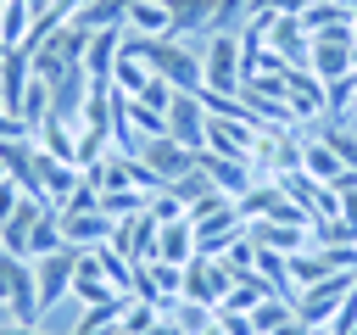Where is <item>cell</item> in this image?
I'll return each mask as SVG.
<instances>
[{"instance_id":"4316f807","label":"cell","mask_w":357,"mask_h":335,"mask_svg":"<svg viewBox=\"0 0 357 335\" xmlns=\"http://www.w3.org/2000/svg\"><path fill=\"white\" fill-rule=\"evenodd\" d=\"M145 207H151V195H145V190H134V184H128V190H106V195H100V212H106L112 223H117V218H134V212H145Z\"/></svg>"},{"instance_id":"8992f818","label":"cell","mask_w":357,"mask_h":335,"mask_svg":"<svg viewBox=\"0 0 357 335\" xmlns=\"http://www.w3.org/2000/svg\"><path fill=\"white\" fill-rule=\"evenodd\" d=\"M156 229H162V223H156V212L145 207V212H134V218H117L106 246H112L117 257H128V262H151V251H156Z\"/></svg>"},{"instance_id":"603a6c76","label":"cell","mask_w":357,"mask_h":335,"mask_svg":"<svg viewBox=\"0 0 357 335\" xmlns=\"http://www.w3.org/2000/svg\"><path fill=\"white\" fill-rule=\"evenodd\" d=\"M50 251H67V234H61V212H56V207L39 212L33 240H28V262H39V257H50Z\"/></svg>"},{"instance_id":"52a82bcc","label":"cell","mask_w":357,"mask_h":335,"mask_svg":"<svg viewBox=\"0 0 357 335\" xmlns=\"http://www.w3.org/2000/svg\"><path fill=\"white\" fill-rule=\"evenodd\" d=\"M73 268H78V251L67 246V251H50V257H39L33 262V279H39V307L50 313V307H61L67 296H73Z\"/></svg>"},{"instance_id":"ffe728a7","label":"cell","mask_w":357,"mask_h":335,"mask_svg":"<svg viewBox=\"0 0 357 335\" xmlns=\"http://www.w3.org/2000/svg\"><path fill=\"white\" fill-rule=\"evenodd\" d=\"M123 34H139V39H167V34H173V6H167V0H134V6H128Z\"/></svg>"},{"instance_id":"4dcf8cb0","label":"cell","mask_w":357,"mask_h":335,"mask_svg":"<svg viewBox=\"0 0 357 335\" xmlns=\"http://www.w3.org/2000/svg\"><path fill=\"white\" fill-rule=\"evenodd\" d=\"M22 201H28V190H22V184H17L11 173H6V179H0V223H6V218H11V212H17Z\"/></svg>"},{"instance_id":"4fadbf2b","label":"cell","mask_w":357,"mask_h":335,"mask_svg":"<svg viewBox=\"0 0 357 335\" xmlns=\"http://www.w3.org/2000/svg\"><path fill=\"white\" fill-rule=\"evenodd\" d=\"M61 234H67L73 251H95V246L112 240V218H106L100 207H95V212H61Z\"/></svg>"},{"instance_id":"d6986e66","label":"cell","mask_w":357,"mask_h":335,"mask_svg":"<svg viewBox=\"0 0 357 335\" xmlns=\"http://www.w3.org/2000/svg\"><path fill=\"white\" fill-rule=\"evenodd\" d=\"M151 257H162V262H178V268H184L190 257H201V251H195V223H190V212L156 229V251H151Z\"/></svg>"},{"instance_id":"5bb4252c","label":"cell","mask_w":357,"mask_h":335,"mask_svg":"<svg viewBox=\"0 0 357 335\" xmlns=\"http://www.w3.org/2000/svg\"><path fill=\"white\" fill-rule=\"evenodd\" d=\"M28 78H33V61H28V50H6V56H0V106H6L11 117L22 112ZM22 128H28V123H22Z\"/></svg>"},{"instance_id":"30bf717a","label":"cell","mask_w":357,"mask_h":335,"mask_svg":"<svg viewBox=\"0 0 357 335\" xmlns=\"http://www.w3.org/2000/svg\"><path fill=\"white\" fill-rule=\"evenodd\" d=\"M117 56H123V28H106V34H89V50H84V67H89V84L112 89V73H117Z\"/></svg>"},{"instance_id":"7402d4cb","label":"cell","mask_w":357,"mask_h":335,"mask_svg":"<svg viewBox=\"0 0 357 335\" xmlns=\"http://www.w3.org/2000/svg\"><path fill=\"white\" fill-rule=\"evenodd\" d=\"M123 307H128V290H123V296H112V302L84 307V318L73 324V335H112V329H123Z\"/></svg>"},{"instance_id":"6da1fadb","label":"cell","mask_w":357,"mask_h":335,"mask_svg":"<svg viewBox=\"0 0 357 335\" xmlns=\"http://www.w3.org/2000/svg\"><path fill=\"white\" fill-rule=\"evenodd\" d=\"M201 78H206V95L240 100V89H245V56H240V28H229V34H206V45H201Z\"/></svg>"},{"instance_id":"8fae6325","label":"cell","mask_w":357,"mask_h":335,"mask_svg":"<svg viewBox=\"0 0 357 335\" xmlns=\"http://www.w3.org/2000/svg\"><path fill=\"white\" fill-rule=\"evenodd\" d=\"M284 100L296 106L301 123H307V117H329V100H324V84L312 78V67H290V78H284Z\"/></svg>"},{"instance_id":"d6a6232c","label":"cell","mask_w":357,"mask_h":335,"mask_svg":"<svg viewBox=\"0 0 357 335\" xmlns=\"http://www.w3.org/2000/svg\"><path fill=\"white\" fill-rule=\"evenodd\" d=\"M0 335H45V329H39V324H11V318H6V324H0Z\"/></svg>"},{"instance_id":"836d02e7","label":"cell","mask_w":357,"mask_h":335,"mask_svg":"<svg viewBox=\"0 0 357 335\" xmlns=\"http://www.w3.org/2000/svg\"><path fill=\"white\" fill-rule=\"evenodd\" d=\"M201 335H223V324H218V313H212V324H206V329H201Z\"/></svg>"},{"instance_id":"cb8c5ba5","label":"cell","mask_w":357,"mask_h":335,"mask_svg":"<svg viewBox=\"0 0 357 335\" xmlns=\"http://www.w3.org/2000/svg\"><path fill=\"white\" fill-rule=\"evenodd\" d=\"M128 6H134V0H89V6L78 11V22H84L89 34H106V28H123V22H128Z\"/></svg>"},{"instance_id":"277c9868","label":"cell","mask_w":357,"mask_h":335,"mask_svg":"<svg viewBox=\"0 0 357 335\" xmlns=\"http://www.w3.org/2000/svg\"><path fill=\"white\" fill-rule=\"evenodd\" d=\"M206 123H212V112H206V100L201 95H190V89H173V100H167V134L184 145V151H206Z\"/></svg>"},{"instance_id":"3957f363","label":"cell","mask_w":357,"mask_h":335,"mask_svg":"<svg viewBox=\"0 0 357 335\" xmlns=\"http://www.w3.org/2000/svg\"><path fill=\"white\" fill-rule=\"evenodd\" d=\"M351 285H357V274H329V279L296 290L290 307H296V318H301L307 329H324V324H335V313H340V302L351 296Z\"/></svg>"},{"instance_id":"f546056e","label":"cell","mask_w":357,"mask_h":335,"mask_svg":"<svg viewBox=\"0 0 357 335\" xmlns=\"http://www.w3.org/2000/svg\"><path fill=\"white\" fill-rule=\"evenodd\" d=\"M156 318H162V302H139V296H128V307H123V329H128V335H151Z\"/></svg>"},{"instance_id":"1f68e13d","label":"cell","mask_w":357,"mask_h":335,"mask_svg":"<svg viewBox=\"0 0 357 335\" xmlns=\"http://www.w3.org/2000/svg\"><path fill=\"white\" fill-rule=\"evenodd\" d=\"M0 140H33V134L22 128V117H11V112L0 106Z\"/></svg>"},{"instance_id":"7a4b0ae2","label":"cell","mask_w":357,"mask_h":335,"mask_svg":"<svg viewBox=\"0 0 357 335\" xmlns=\"http://www.w3.org/2000/svg\"><path fill=\"white\" fill-rule=\"evenodd\" d=\"M0 307L11 324H39L45 307H39V279H33V262L28 257H6L0 251Z\"/></svg>"},{"instance_id":"83f0119b","label":"cell","mask_w":357,"mask_h":335,"mask_svg":"<svg viewBox=\"0 0 357 335\" xmlns=\"http://www.w3.org/2000/svg\"><path fill=\"white\" fill-rule=\"evenodd\" d=\"M17 117L28 123V134L50 117V84H45V78H28V95H22V112H17Z\"/></svg>"},{"instance_id":"ac0fdd59","label":"cell","mask_w":357,"mask_h":335,"mask_svg":"<svg viewBox=\"0 0 357 335\" xmlns=\"http://www.w3.org/2000/svg\"><path fill=\"white\" fill-rule=\"evenodd\" d=\"M245 234L262 246V251H307L312 246V229L307 223H245Z\"/></svg>"},{"instance_id":"7c38bea8","label":"cell","mask_w":357,"mask_h":335,"mask_svg":"<svg viewBox=\"0 0 357 335\" xmlns=\"http://www.w3.org/2000/svg\"><path fill=\"white\" fill-rule=\"evenodd\" d=\"M301 173H307V179H318V184H335V179H340V173H351V168L335 156V145H329L324 134H307V128H301Z\"/></svg>"},{"instance_id":"d4e9b609","label":"cell","mask_w":357,"mask_h":335,"mask_svg":"<svg viewBox=\"0 0 357 335\" xmlns=\"http://www.w3.org/2000/svg\"><path fill=\"white\" fill-rule=\"evenodd\" d=\"M290 318H296V307H290L284 296H262V302L251 307V329H257V335H279Z\"/></svg>"},{"instance_id":"e575fe53","label":"cell","mask_w":357,"mask_h":335,"mask_svg":"<svg viewBox=\"0 0 357 335\" xmlns=\"http://www.w3.org/2000/svg\"><path fill=\"white\" fill-rule=\"evenodd\" d=\"M112 335H128V329H112Z\"/></svg>"},{"instance_id":"f1b7e54d","label":"cell","mask_w":357,"mask_h":335,"mask_svg":"<svg viewBox=\"0 0 357 335\" xmlns=\"http://www.w3.org/2000/svg\"><path fill=\"white\" fill-rule=\"evenodd\" d=\"M324 100H329V117H351V112H357V73L329 78V84H324Z\"/></svg>"},{"instance_id":"8d00e7d4","label":"cell","mask_w":357,"mask_h":335,"mask_svg":"<svg viewBox=\"0 0 357 335\" xmlns=\"http://www.w3.org/2000/svg\"><path fill=\"white\" fill-rule=\"evenodd\" d=\"M351 290H357V285H351Z\"/></svg>"},{"instance_id":"ba28073f","label":"cell","mask_w":357,"mask_h":335,"mask_svg":"<svg viewBox=\"0 0 357 335\" xmlns=\"http://www.w3.org/2000/svg\"><path fill=\"white\" fill-rule=\"evenodd\" d=\"M139 162H145V168L162 179V190H167L173 179H184V173L195 168V151H184L173 134H156V140H145V145H139Z\"/></svg>"},{"instance_id":"5b68a950","label":"cell","mask_w":357,"mask_h":335,"mask_svg":"<svg viewBox=\"0 0 357 335\" xmlns=\"http://www.w3.org/2000/svg\"><path fill=\"white\" fill-rule=\"evenodd\" d=\"M229 285H234V274H229L218 257H190V262H184V285H178V296H184V302H201V307H223Z\"/></svg>"},{"instance_id":"9a60e30c","label":"cell","mask_w":357,"mask_h":335,"mask_svg":"<svg viewBox=\"0 0 357 335\" xmlns=\"http://www.w3.org/2000/svg\"><path fill=\"white\" fill-rule=\"evenodd\" d=\"M33 17H39L33 0H6V6H0V56H6V50H28Z\"/></svg>"},{"instance_id":"2e32d148","label":"cell","mask_w":357,"mask_h":335,"mask_svg":"<svg viewBox=\"0 0 357 335\" xmlns=\"http://www.w3.org/2000/svg\"><path fill=\"white\" fill-rule=\"evenodd\" d=\"M33 145H39L45 156L78 168V123H67V117H45V123L33 128Z\"/></svg>"},{"instance_id":"484cf974","label":"cell","mask_w":357,"mask_h":335,"mask_svg":"<svg viewBox=\"0 0 357 335\" xmlns=\"http://www.w3.org/2000/svg\"><path fill=\"white\" fill-rule=\"evenodd\" d=\"M212 190H218V184H212V179H206V168H201V162H195V168H190V173H184V179H173V184H167V195H173V201H178V207H184V212H190V207H195V201H206V195H212Z\"/></svg>"},{"instance_id":"d590c367","label":"cell","mask_w":357,"mask_h":335,"mask_svg":"<svg viewBox=\"0 0 357 335\" xmlns=\"http://www.w3.org/2000/svg\"><path fill=\"white\" fill-rule=\"evenodd\" d=\"M0 179H6V168H0Z\"/></svg>"},{"instance_id":"e0dca14e","label":"cell","mask_w":357,"mask_h":335,"mask_svg":"<svg viewBox=\"0 0 357 335\" xmlns=\"http://www.w3.org/2000/svg\"><path fill=\"white\" fill-rule=\"evenodd\" d=\"M39 212H45V201H33V195H28V201L0 223V251H6V257H28V240H33Z\"/></svg>"},{"instance_id":"44dd1931","label":"cell","mask_w":357,"mask_h":335,"mask_svg":"<svg viewBox=\"0 0 357 335\" xmlns=\"http://www.w3.org/2000/svg\"><path fill=\"white\" fill-rule=\"evenodd\" d=\"M167 6H173V34H167V39L212 34V6H218V0H167Z\"/></svg>"},{"instance_id":"9c48e42d","label":"cell","mask_w":357,"mask_h":335,"mask_svg":"<svg viewBox=\"0 0 357 335\" xmlns=\"http://www.w3.org/2000/svg\"><path fill=\"white\" fill-rule=\"evenodd\" d=\"M195 162H201V168H206V179H212L223 195H234V201H240V195L257 184V168H251V162H240V156H218V151H201Z\"/></svg>"}]
</instances>
